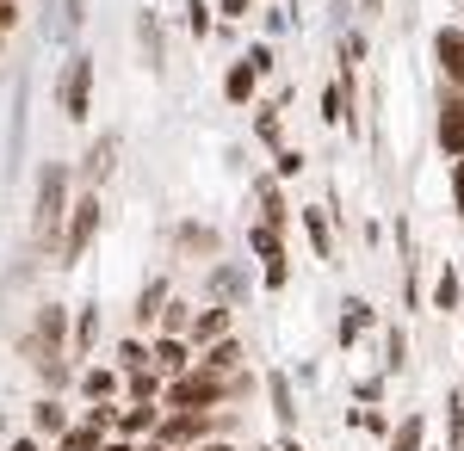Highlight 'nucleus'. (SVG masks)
I'll list each match as a JSON object with an SVG mask.
<instances>
[{
    "mask_svg": "<svg viewBox=\"0 0 464 451\" xmlns=\"http://www.w3.org/2000/svg\"><path fill=\"white\" fill-rule=\"evenodd\" d=\"M223 396H229V378H217V371H205V365H198V371H179V378L168 383V402H174V408H192V415L217 408Z\"/></svg>",
    "mask_w": 464,
    "mask_h": 451,
    "instance_id": "f257e3e1",
    "label": "nucleus"
},
{
    "mask_svg": "<svg viewBox=\"0 0 464 451\" xmlns=\"http://www.w3.org/2000/svg\"><path fill=\"white\" fill-rule=\"evenodd\" d=\"M63 205H69V168H63V161H50V168L37 174V235H44V247H50V235H56Z\"/></svg>",
    "mask_w": 464,
    "mask_h": 451,
    "instance_id": "f03ea898",
    "label": "nucleus"
},
{
    "mask_svg": "<svg viewBox=\"0 0 464 451\" xmlns=\"http://www.w3.org/2000/svg\"><path fill=\"white\" fill-rule=\"evenodd\" d=\"M87 105H93V62L74 56L69 74H63V118L69 124H87Z\"/></svg>",
    "mask_w": 464,
    "mask_h": 451,
    "instance_id": "7ed1b4c3",
    "label": "nucleus"
},
{
    "mask_svg": "<svg viewBox=\"0 0 464 451\" xmlns=\"http://www.w3.org/2000/svg\"><path fill=\"white\" fill-rule=\"evenodd\" d=\"M205 433H217L211 427V415H192V408H174V415L155 427V446L161 451H186L192 439H205Z\"/></svg>",
    "mask_w": 464,
    "mask_h": 451,
    "instance_id": "20e7f679",
    "label": "nucleus"
},
{
    "mask_svg": "<svg viewBox=\"0 0 464 451\" xmlns=\"http://www.w3.org/2000/svg\"><path fill=\"white\" fill-rule=\"evenodd\" d=\"M93 229H100V192H81V205H74V216H69V235H63V260H69V266L87 254Z\"/></svg>",
    "mask_w": 464,
    "mask_h": 451,
    "instance_id": "39448f33",
    "label": "nucleus"
},
{
    "mask_svg": "<svg viewBox=\"0 0 464 451\" xmlns=\"http://www.w3.org/2000/svg\"><path fill=\"white\" fill-rule=\"evenodd\" d=\"M440 155H452V161H464V93L459 87H446L440 93Z\"/></svg>",
    "mask_w": 464,
    "mask_h": 451,
    "instance_id": "423d86ee",
    "label": "nucleus"
},
{
    "mask_svg": "<svg viewBox=\"0 0 464 451\" xmlns=\"http://www.w3.org/2000/svg\"><path fill=\"white\" fill-rule=\"evenodd\" d=\"M63 347H69V310L50 303V310H37V352L56 365V352H63Z\"/></svg>",
    "mask_w": 464,
    "mask_h": 451,
    "instance_id": "0eeeda50",
    "label": "nucleus"
},
{
    "mask_svg": "<svg viewBox=\"0 0 464 451\" xmlns=\"http://www.w3.org/2000/svg\"><path fill=\"white\" fill-rule=\"evenodd\" d=\"M433 56H440V69H446V87H459V93H464V32L446 25V32L433 37Z\"/></svg>",
    "mask_w": 464,
    "mask_h": 451,
    "instance_id": "6e6552de",
    "label": "nucleus"
},
{
    "mask_svg": "<svg viewBox=\"0 0 464 451\" xmlns=\"http://www.w3.org/2000/svg\"><path fill=\"white\" fill-rule=\"evenodd\" d=\"M217 341H229V310L223 303H211V310L186 328V347H217Z\"/></svg>",
    "mask_w": 464,
    "mask_h": 451,
    "instance_id": "1a4fd4ad",
    "label": "nucleus"
},
{
    "mask_svg": "<svg viewBox=\"0 0 464 451\" xmlns=\"http://www.w3.org/2000/svg\"><path fill=\"white\" fill-rule=\"evenodd\" d=\"M149 365H155L161 378H179V371H192V365H186V341H174V334H161V341L149 347Z\"/></svg>",
    "mask_w": 464,
    "mask_h": 451,
    "instance_id": "9d476101",
    "label": "nucleus"
},
{
    "mask_svg": "<svg viewBox=\"0 0 464 451\" xmlns=\"http://www.w3.org/2000/svg\"><path fill=\"white\" fill-rule=\"evenodd\" d=\"M161 310H168V278H149L143 297H137V328H155Z\"/></svg>",
    "mask_w": 464,
    "mask_h": 451,
    "instance_id": "9b49d317",
    "label": "nucleus"
},
{
    "mask_svg": "<svg viewBox=\"0 0 464 451\" xmlns=\"http://www.w3.org/2000/svg\"><path fill=\"white\" fill-rule=\"evenodd\" d=\"M236 365H242V341H217V347H205V371L236 378Z\"/></svg>",
    "mask_w": 464,
    "mask_h": 451,
    "instance_id": "f8f14e48",
    "label": "nucleus"
},
{
    "mask_svg": "<svg viewBox=\"0 0 464 451\" xmlns=\"http://www.w3.org/2000/svg\"><path fill=\"white\" fill-rule=\"evenodd\" d=\"M254 81H260V74H254L248 62H236V69L223 74V100H229V105H248L254 100Z\"/></svg>",
    "mask_w": 464,
    "mask_h": 451,
    "instance_id": "ddd939ff",
    "label": "nucleus"
},
{
    "mask_svg": "<svg viewBox=\"0 0 464 451\" xmlns=\"http://www.w3.org/2000/svg\"><path fill=\"white\" fill-rule=\"evenodd\" d=\"M161 427V415H155V402H137L130 415L118 420V439H137V433H155Z\"/></svg>",
    "mask_w": 464,
    "mask_h": 451,
    "instance_id": "4468645a",
    "label": "nucleus"
},
{
    "mask_svg": "<svg viewBox=\"0 0 464 451\" xmlns=\"http://www.w3.org/2000/svg\"><path fill=\"white\" fill-rule=\"evenodd\" d=\"M118 371H111V365H87V371H81V389H87V396H93V402H106L111 389H118Z\"/></svg>",
    "mask_w": 464,
    "mask_h": 451,
    "instance_id": "2eb2a0df",
    "label": "nucleus"
},
{
    "mask_svg": "<svg viewBox=\"0 0 464 451\" xmlns=\"http://www.w3.org/2000/svg\"><path fill=\"white\" fill-rule=\"evenodd\" d=\"M248 247L260 254V260H266V266H273V260H285V242H279V229H273V223L248 229Z\"/></svg>",
    "mask_w": 464,
    "mask_h": 451,
    "instance_id": "dca6fc26",
    "label": "nucleus"
},
{
    "mask_svg": "<svg viewBox=\"0 0 464 451\" xmlns=\"http://www.w3.org/2000/svg\"><path fill=\"white\" fill-rule=\"evenodd\" d=\"M93 334H100V310L87 303V310L74 315V334H69V352H93Z\"/></svg>",
    "mask_w": 464,
    "mask_h": 451,
    "instance_id": "f3484780",
    "label": "nucleus"
},
{
    "mask_svg": "<svg viewBox=\"0 0 464 451\" xmlns=\"http://www.w3.org/2000/svg\"><path fill=\"white\" fill-rule=\"evenodd\" d=\"M124 389H130V402H155L168 383H161V371L149 365V371H130V378H124Z\"/></svg>",
    "mask_w": 464,
    "mask_h": 451,
    "instance_id": "a211bd4d",
    "label": "nucleus"
},
{
    "mask_svg": "<svg viewBox=\"0 0 464 451\" xmlns=\"http://www.w3.org/2000/svg\"><path fill=\"white\" fill-rule=\"evenodd\" d=\"M459 303H464V291H459V273L446 266V273H440V284H433V310H446V315H452Z\"/></svg>",
    "mask_w": 464,
    "mask_h": 451,
    "instance_id": "6ab92c4d",
    "label": "nucleus"
},
{
    "mask_svg": "<svg viewBox=\"0 0 464 451\" xmlns=\"http://www.w3.org/2000/svg\"><path fill=\"white\" fill-rule=\"evenodd\" d=\"M304 229H310V247H316L322 260L334 254V235H328V223H322V210H304Z\"/></svg>",
    "mask_w": 464,
    "mask_h": 451,
    "instance_id": "aec40b11",
    "label": "nucleus"
},
{
    "mask_svg": "<svg viewBox=\"0 0 464 451\" xmlns=\"http://www.w3.org/2000/svg\"><path fill=\"white\" fill-rule=\"evenodd\" d=\"M118 365H124V378L130 371H149V341H124L118 347Z\"/></svg>",
    "mask_w": 464,
    "mask_h": 451,
    "instance_id": "412c9836",
    "label": "nucleus"
},
{
    "mask_svg": "<svg viewBox=\"0 0 464 451\" xmlns=\"http://www.w3.org/2000/svg\"><path fill=\"white\" fill-rule=\"evenodd\" d=\"M106 174H111V142H100V149L87 155V186H100Z\"/></svg>",
    "mask_w": 464,
    "mask_h": 451,
    "instance_id": "4be33fe9",
    "label": "nucleus"
},
{
    "mask_svg": "<svg viewBox=\"0 0 464 451\" xmlns=\"http://www.w3.org/2000/svg\"><path fill=\"white\" fill-rule=\"evenodd\" d=\"M186 328H192V315L179 310V303H168V310H161V334H174V341H186Z\"/></svg>",
    "mask_w": 464,
    "mask_h": 451,
    "instance_id": "5701e85b",
    "label": "nucleus"
},
{
    "mask_svg": "<svg viewBox=\"0 0 464 451\" xmlns=\"http://www.w3.org/2000/svg\"><path fill=\"white\" fill-rule=\"evenodd\" d=\"M179 247H186V254H211V229L186 223V229H179Z\"/></svg>",
    "mask_w": 464,
    "mask_h": 451,
    "instance_id": "b1692460",
    "label": "nucleus"
},
{
    "mask_svg": "<svg viewBox=\"0 0 464 451\" xmlns=\"http://www.w3.org/2000/svg\"><path fill=\"white\" fill-rule=\"evenodd\" d=\"M421 433H428L421 420H402V427H396V446H391V451H421Z\"/></svg>",
    "mask_w": 464,
    "mask_h": 451,
    "instance_id": "393cba45",
    "label": "nucleus"
},
{
    "mask_svg": "<svg viewBox=\"0 0 464 451\" xmlns=\"http://www.w3.org/2000/svg\"><path fill=\"white\" fill-rule=\"evenodd\" d=\"M32 420H37V433H63V408H56V402H37Z\"/></svg>",
    "mask_w": 464,
    "mask_h": 451,
    "instance_id": "a878e982",
    "label": "nucleus"
},
{
    "mask_svg": "<svg viewBox=\"0 0 464 451\" xmlns=\"http://www.w3.org/2000/svg\"><path fill=\"white\" fill-rule=\"evenodd\" d=\"M359 328H365V303H353V310L341 315V341H347V347L359 341Z\"/></svg>",
    "mask_w": 464,
    "mask_h": 451,
    "instance_id": "bb28decb",
    "label": "nucleus"
},
{
    "mask_svg": "<svg viewBox=\"0 0 464 451\" xmlns=\"http://www.w3.org/2000/svg\"><path fill=\"white\" fill-rule=\"evenodd\" d=\"M341 87H347V81H334V87L322 93V118H328V124H341Z\"/></svg>",
    "mask_w": 464,
    "mask_h": 451,
    "instance_id": "cd10ccee",
    "label": "nucleus"
},
{
    "mask_svg": "<svg viewBox=\"0 0 464 451\" xmlns=\"http://www.w3.org/2000/svg\"><path fill=\"white\" fill-rule=\"evenodd\" d=\"M211 32V6H205V0H192V37H205Z\"/></svg>",
    "mask_w": 464,
    "mask_h": 451,
    "instance_id": "c85d7f7f",
    "label": "nucleus"
},
{
    "mask_svg": "<svg viewBox=\"0 0 464 451\" xmlns=\"http://www.w3.org/2000/svg\"><path fill=\"white\" fill-rule=\"evenodd\" d=\"M297 168H304V155H297V149H279V179H291Z\"/></svg>",
    "mask_w": 464,
    "mask_h": 451,
    "instance_id": "c756f323",
    "label": "nucleus"
},
{
    "mask_svg": "<svg viewBox=\"0 0 464 451\" xmlns=\"http://www.w3.org/2000/svg\"><path fill=\"white\" fill-rule=\"evenodd\" d=\"M273 402H279V420H291V389H285V378H273Z\"/></svg>",
    "mask_w": 464,
    "mask_h": 451,
    "instance_id": "7c9ffc66",
    "label": "nucleus"
},
{
    "mask_svg": "<svg viewBox=\"0 0 464 451\" xmlns=\"http://www.w3.org/2000/svg\"><path fill=\"white\" fill-rule=\"evenodd\" d=\"M242 291V273H217V297H236Z\"/></svg>",
    "mask_w": 464,
    "mask_h": 451,
    "instance_id": "2f4dec72",
    "label": "nucleus"
},
{
    "mask_svg": "<svg viewBox=\"0 0 464 451\" xmlns=\"http://www.w3.org/2000/svg\"><path fill=\"white\" fill-rule=\"evenodd\" d=\"M452 205H459V216H464V161H452Z\"/></svg>",
    "mask_w": 464,
    "mask_h": 451,
    "instance_id": "473e14b6",
    "label": "nucleus"
},
{
    "mask_svg": "<svg viewBox=\"0 0 464 451\" xmlns=\"http://www.w3.org/2000/svg\"><path fill=\"white\" fill-rule=\"evenodd\" d=\"M19 25V6H0V50H6V32Z\"/></svg>",
    "mask_w": 464,
    "mask_h": 451,
    "instance_id": "72a5a7b5",
    "label": "nucleus"
},
{
    "mask_svg": "<svg viewBox=\"0 0 464 451\" xmlns=\"http://www.w3.org/2000/svg\"><path fill=\"white\" fill-rule=\"evenodd\" d=\"M248 13V0H223V19H242Z\"/></svg>",
    "mask_w": 464,
    "mask_h": 451,
    "instance_id": "f704fd0d",
    "label": "nucleus"
},
{
    "mask_svg": "<svg viewBox=\"0 0 464 451\" xmlns=\"http://www.w3.org/2000/svg\"><path fill=\"white\" fill-rule=\"evenodd\" d=\"M100 451H130V439H106V446H100Z\"/></svg>",
    "mask_w": 464,
    "mask_h": 451,
    "instance_id": "c9c22d12",
    "label": "nucleus"
},
{
    "mask_svg": "<svg viewBox=\"0 0 464 451\" xmlns=\"http://www.w3.org/2000/svg\"><path fill=\"white\" fill-rule=\"evenodd\" d=\"M13 451H37V446H32V439H19V446H13Z\"/></svg>",
    "mask_w": 464,
    "mask_h": 451,
    "instance_id": "e433bc0d",
    "label": "nucleus"
},
{
    "mask_svg": "<svg viewBox=\"0 0 464 451\" xmlns=\"http://www.w3.org/2000/svg\"><path fill=\"white\" fill-rule=\"evenodd\" d=\"M130 451H161V446H130Z\"/></svg>",
    "mask_w": 464,
    "mask_h": 451,
    "instance_id": "4c0bfd02",
    "label": "nucleus"
},
{
    "mask_svg": "<svg viewBox=\"0 0 464 451\" xmlns=\"http://www.w3.org/2000/svg\"><path fill=\"white\" fill-rule=\"evenodd\" d=\"M205 451H229V446H205Z\"/></svg>",
    "mask_w": 464,
    "mask_h": 451,
    "instance_id": "58836bf2",
    "label": "nucleus"
},
{
    "mask_svg": "<svg viewBox=\"0 0 464 451\" xmlns=\"http://www.w3.org/2000/svg\"><path fill=\"white\" fill-rule=\"evenodd\" d=\"M0 6H19V0H0Z\"/></svg>",
    "mask_w": 464,
    "mask_h": 451,
    "instance_id": "ea45409f",
    "label": "nucleus"
},
{
    "mask_svg": "<svg viewBox=\"0 0 464 451\" xmlns=\"http://www.w3.org/2000/svg\"><path fill=\"white\" fill-rule=\"evenodd\" d=\"M279 451H297V446H279Z\"/></svg>",
    "mask_w": 464,
    "mask_h": 451,
    "instance_id": "a19ab883",
    "label": "nucleus"
}]
</instances>
